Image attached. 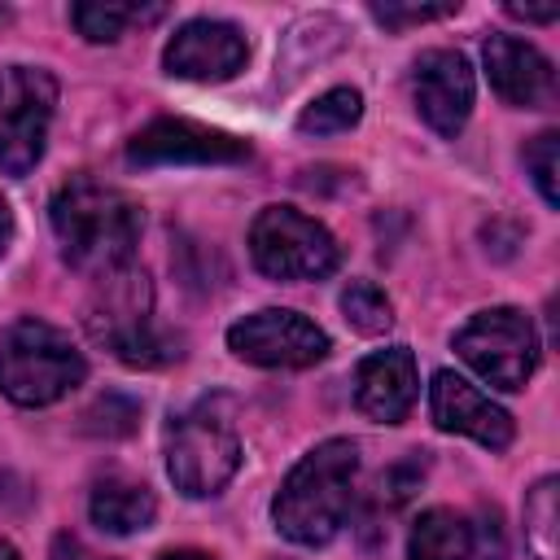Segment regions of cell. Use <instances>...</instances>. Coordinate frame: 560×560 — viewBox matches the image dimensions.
I'll use <instances>...</instances> for the list:
<instances>
[{
	"label": "cell",
	"mask_w": 560,
	"mask_h": 560,
	"mask_svg": "<svg viewBox=\"0 0 560 560\" xmlns=\"http://www.w3.org/2000/svg\"><path fill=\"white\" fill-rule=\"evenodd\" d=\"M52 232L74 271L114 276L131 262L140 241V206L92 175H74L52 197Z\"/></svg>",
	"instance_id": "1"
},
{
	"label": "cell",
	"mask_w": 560,
	"mask_h": 560,
	"mask_svg": "<svg viewBox=\"0 0 560 560\" xmlns=\"http://www.w3.org/2000/svg\"><path fill=\"white\" fill-rule=\"evenodd\" d=\"M354 477H359V446L346 438L319 442L284 477L271 503L276 529L298 547H324L350 516Z\"/></svg>",
	"instance_id": "2"
},
{
	"label": "cell",
	"mask_w": 560,
	"mask_h": 560,
	"mask_svg": "<svg viewBox=\"0 0 560 560\" xmlns=\"http://www.w3.org/2000/svg\"><path fill=\"white\" fill-rule=\"evenodd\" d=\"M88 332L127 368H162L179 359V337L153 319V289L144 271L131 267L101 280V293L88 306Z\"/></svg>",
	"instance_id": "3"
},
{
	"label": "cell",
	"mask_w": 560,
	"mask_h": 560,
	"mask_svg": "<svg viewBox=\"0 0 560 560\" xmlns=\"http://www.w3.org/2000/svg\"><path fill=\"white\" fill-rule=\"evenodd\" d=\"M88 376L83 354L74 341L44 324V319H18L0 337V394L18 407H48L66 398Z\"/></svg>",
	"instance_id": "4"
},
{
	"label": "cell",
	"mask_w": 560,
	"mask_h": 560,
	"mask_svg": "<svg viewBox=\"0 0 560 560\" xmlns=\"http://www.w3.org/2000/svg\"><path fill=\"white\" fill-rule=\"evenodd\" d=\"M241 468V438L223 402L206 398L171 420L166 429V472L188 499L219 494Z\"/></svg>",
	"instance_id": "5"
},
{
	"label": "cell",
	"mask_w": 560,
	"mask_h": 560,
	"mask_svg": "<svg viewBox=\"0 0 560 560\" xmlns=\"http://www.w3.org/2000/svg\"><path fill=\"white\" fill-rule=\"evenodd\" d=\"M249 254H254L258 271L271 280H324L341 262L332 232L293 206L258 210V219L249 228Z\"/></svg>",
	"instance_id": "6"
},
{
	"label": "cell",
	"mask_w": 560,
	"mask_h": 560,
	"mask_svg": "<svg viewBox=\"0 0 560 560\" xmlns=\"http://www.w3.org/2000/svg\"><path fill=\"white\" fill-rule=\"evenodd\" d=\"M455 350L494 389H521L534 376V368H538V332H534V319L525 311H516V306L477 311L455 332Z\"/></svg>",
	"instance_id": "7"
},
{
	"label": "cell",
	"mask_w": 560,
	"mask_h": 560,
	"mask_svg": "<svg viewBox=\"0 0 560 560\" xmlns=\"http://www.w3.org/2000/svg\"><path fill=\"white\" fill-rule=\"evenodd\" d=\"M57 105V83L48 70L13 66L0 88V171L26 175L48 144V122Z\"/></svg>",
	"instance_id": "8"
},
{
	"label": "cell",
	"mask_w": 560,
	"mask_h": 560,
	"mask_svg": "<svg viewBox=\"0 0 560 560\" xmlns=\"http://www.w3.org/2000/svg\"><path fill=\"white\" fill-rule=\"evenodd\" d=\"M228 350L254 368H311L328 354V332L298 311H254L228 328Z\"/></svg>",
	"instance_id": "9"
},
{
	"label": "cell",
	"mask_w": 560,
	"mask_h": 560,
	"mask_svg": "<svg viewBox=\"0 0 560 560\" xmlns=\"http://www.w3.org/2000/svg\"><path fill=\"white\" fill-rule=\"evenodd\" d=\"M241 158H249V144L241 136L188 118H158L140 127L127 144L131 166H188V162L206 166V162H241Z\"/></svg>",
	"instance_id": "10"
},
{
	"label": "cell",
	"mask_w": 560,
	"mask_h": 560,
	"mask_svg": "<svg viewBox=\"0 0 560 560\" xmlns=\"http://www.w3.org/2000/svg\"><path fill=\"white\" fill-rule=\"evenodd\" d=\"M245 57H249V44L245 35L232 26V22H219V18H192L184 22L166 52H162V66L171 79H188V83H223L232 79L236 70H245Z\"/></svg>",
	"instance_id": "11"
},
{
	"label": "cell",
	"mask_w": 560,
	"mask_h": 560,
	"mask_svg": "<svg viewBox=\"0 0 560 560\" xmlns=\"http://www.w3.org/2000/svg\"><path fill=\"white\" fill-rule=\"evenodd\" d=\"M411 96L420 118L438 131V136H459L472 109V70L468 57L455 48H429L420 52L416 70H411Z\"/></svg>",
	"instance_id": "12"
},
{
	"label": "cell",
	"mask_w": 560,
	"mask_h": 560,
	"mask_svg": "<svg viewBox=\"0 0 560 560\" xmlns=\"http://www.w3.org/2000/svg\"><path fill=\"white\" fill-rule=\"evenodd\" d=\"M429 411H433V424L446 429V433H464L490 451H503L512 442V416L490 402L477 385H468L464 376L455 372H438L433 376V389H429Z\"/></svg>",
	"instance_id": "13"
},
{
	"label": "cell",
	"mask_w": 560,
	"mask_h": 560,
	"mask_svg": "<svg viewBox=\"0 0 560 560\" xmlns=\"http://www.w3.org/2000/svg\"><path fill=\"white\" fill-rule=\"evenodd\" d=\"M486 74H490V88L508 101V105H521V109H542L556 101V70L551 61L516 39V35H490L486 39Z\"/></svg>",
	"instance_id": "14"
},
{
	"label": "cell",
	"mask_w": 560,
	"mask_h": 560,
	"mask_svg": "<svg viewBox=\"0 0 560 560\" xmlns=\"http://www.w3.org/2000/svg\"><path fill=\"white\" fill-rule=\"evenodd\" d=\"M416 394H420V376H416V359L407 346L376 350L354 372V402L376 424H398L411 411Z\"/></svg>",
	"instance_id": "15"
},
{
	"label": "cell",
	"mask_w": 560,
	"mask_h": 560,
	"mask_svg": "<svg viewBox=\"0 0 560 560\" xmlns=\"http://www.w3.org/2000/svg\"><path fill=\"white\" fill-rule=\"evenodd\" d=\"M88 512L92 521L105 529V534H136V529H149L153 516H158V499L144 481H131V477H101L92 486V499H88Z\"/></svg>",
	"instance_id": "16"
},
{
	"label": "cell",
	"mask_w": 560,
	"mask_h": 560,
	"mask_svg": "<svg viewBox=\"0 0 560 560\" xmlns=\"http://www.w3.org/2000/svg\"><path fill=\"white\" fill-rule=\"evenodd\" d=\"M472 529L451 508H429L407 534V560H468Z\"/></svg>",
	"instance_id": "17"
},
{
	"label": "cell",
	"mask_w": 560,
	"mask_h": 560,
	"mask_svg": "<svg viewBox=\"0 0 560 560\" xmlns=\"http://www.w3.org/2000/svg\"><path fill=\"white\" fill-rule=\"evenodd\" d=\"M70 18H74L83 39L114 44L131 22H153V18H162V9L158 4H149V9L144 4H122V0H88V4H74Z\"/></svg>",
	"instance_id": "18"
},
{
	"label": "cell",
	"mask_w": 560,
	"mask_h": 560,
	"mask_svg": "<svg viewBox=\"0 0 560 560\" xmlns=\"http://www.w3.org/2000/svg\"><path fill=\"white\" fill-rule=\"evenodd\" d=\"M359 118H363V96H359V88H332V92L315 96V101L302 109L298 131H306V136H337V131H350Z\"/></svg>",
	"instance_id": "19"
},
{
	"label": "cell",
	"mask_w": 560,
	"mask_h": 560,
	"mask_svg": "<svg viewBox=\"0 0 560 560\" xmlns=\"http://www.w3.org/2000/svg\"><path fill=\"white\" fill-rule=\"evenodd\" d=\"M556 494H560V481L542 477L525 499V542L534 560H556Z\"/></svg>",
	"instance_id": "20"
},
{
	"label": "cell",
	"mask_w": 560,
	"mask_h": 560,
	"mask_svg": "<svg viewBox=\"0 0 560 560\" xmlns=\"http://www.w3.org/2000/svg\"><path fill=\"white\" fill-rule=\"evenodd\" d=\"M341 315L363 337H376V332H385L394 324V306H389V298L372 280H350L341 289Z\"/></svg>",
	"instance_id": "21"
},
{
	"label": "cell",
	"mask_w": 560,
	"mask_h": 560,
	"mask_svg": "<svg viewBox=\"0 0 560 560\" xmlns=\"http://www.w3.org/2000/svg\"><path fill=\"white\" fill-rule=\"evenodd\" d=\"M525 166H529L542 201L547 206H560V184H556V171H560V136L556 131L534 136V144L525 149Z\"/></svg>",
	"instance_id": "22"
},
{
	"label": "cell",
	"mask_w": 560,
	"mask_h": 560,
	"mask_svg": "<svg viewBox=\"0 0 560 560\" xmlns=\"http://www.w3.org/2000/svg\"><path fill=\"white\" fill-rule=\"evenodd\" d=\"M136 420H140V407H136L131 398H118V394L101 398V402L88 411V429H92V433H105V438H122V433H131Z\"/></svg>",
	"instance_id": "23"
},
{
	"label": "cell",
	"mask_w": 560,
	"mask_h": 560,
	"mask_svg": "<svg viewBox=\"0 0 560 560\" xmlns=\"http://www.w3.org/2000/svg\"><path fill=\"white\" fill-rule=\"evenodd\" d=\"M459 4H372V18L385 22L389 31L416 26V22H433V18H451Z\"/></svg>",
	"instance_id": "24"
},
{
	"label": "cell",
	"mask_w": 560,
	"mask_h": 560,
	"mask_svg": "<svg viewBox=\"0 0 560 560\" xmlns=\"http://www.w3.org/2000/svg\"><path fill=\"white\" fill-rule=\"evenodd\" d=\"M477 542H481V560H503L508 547H503V521L494 508L481 512V525H477Z\"/></svg>",
	"instance_id": "25"
},
{
	"label": "cell",
	"mask_w": 560,
	"mask_h": 560,
	"mask_svg": "<svg viewBox=\"0 0 560 560\" xmlns=\"http://www.w3.org/2000/svg\"><path fill=\"white\" fill-rule=\"evenodd\" d=\"M48 560H114V556H101V551H92L83 538H74V534H57L52 538V556Z\"/></svg>",
	"instance_id": "26"
},
{
	"label": "cell",
	"mask_w": 560,
	"mask_h": 560,
	"mask_svg": "<svg viewBox=\"0 0 560 560\" xmlns=\"http://www.w3.org/2000/svg\"><path fill=\"white\" fill-rule=\"evenodd\" d=\"M512 18H525V22H551L560 9L556 4H508Z\"/></svg>",
	"instance_id": "27"
},
{
	"label": "cell",
	"mask_w": 560,
	"mask_h": 560,
	"mask_svg": "<svg viewBox=\"0 0 560 560\" xmlns=\"http://www.w3.org/2000/svg\"><path fill=\"white\" fill-rule=\"evenodd\" d=\"M9 241H13V210H9V201L0 197V254L9 249Z\"/></svg>",
	"instance_id": "28"
},
{
	"label": "cell",
	"mask_w": 560,
	"mask_h": 560,
	"mask_svg": "<svg viewBox=\"0 0 560 560\" xmlns=\"http://www.w3.org/2000/svg\"><path fill=\"white\" fill-rule=\"evenodd\" d=\"M158 560H210V556H201V551H166Z\"/></svg>",
	"instance_id": "29"
},
{
	"label": "cell",
	"mask_w": 560,
	"mask_h": 560,
	"mask_svg": "<svg viewBox=\"0 0 560 560\" xmlns=\"http://www.w3.org/2000/svg\"><path fill=\"white\" fill-rule=\"evenodd\" d=\"M0 560H22V556H18V547H13V542H4V538H0Z\"/></svg>",
	"instance_id": "30"
},
{
	"label": "cell",
	"mask_w": 560,
	"mask_h": 560,
	"mask_svg": "<svg viewBox=\"0 0 560 560\" xmlns=\"http://www.w3.org/2000/svg\"><path fill=\"white\" fill-rule=\"evenodd\" d=\"M0 18H4V9H0Z\"/></svg>",
	"instance_id": "31"
}]
</instances>
